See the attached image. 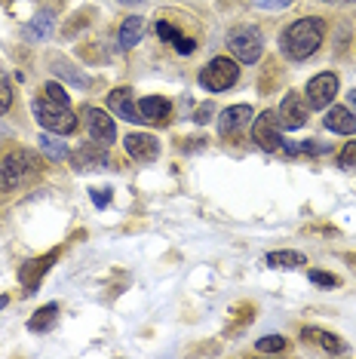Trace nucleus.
I'll list each match as a JSON object with an SVG mask.
<instances>
[{
    "mask_svg": "<svg viewBox=\"0 0 356 359\" xmlns=\"http://www.w3.org/2000/svg\"><path fill=\"white\" fill-rule=\"evenodd\" d=\"M322 34H326V22L317 19V15H307V19H298L295 25H289L280 37V50L286 59L292 62H304L310 59L313 53L320 50Z\"/></svg>",
    "mask_w": 356,
    "mask_h": 359,
    "instance_id": "f257e3e1",
    "label": "nucleus"
},
{
    "mask_svg": "<svg viewBox=\"0 0 356 359\" xmlns=\"http://www.w3.org/2000/svg\"><path fill=\"white\" fill-rule=\"evenodd\" d=\"M37 169H40V163L31 151H25V148L6 151L4 157H0V187H4V191H15V187H22L28 178H34Z\"/></svg>",
    "mask_w": 356,
    "mask_h": 359,
    "instance_id": "f03ea898",
    "label": "nucleus"
},
{
    "mask_svg": "<svg viewBox=\"0 0 356 359\" xmlns=\"http://www.w3.org/2000/svg\"><path fill=\"white\" fill-rule=\"evenodd\" d=\"M31 108H34L37 123L55 135H71L77 129V114L71 111V104H62V102L46 99V95H37Z\"/></svg>",
    "mask_w": 356,
    "mask_h": 359,
    "instance_id": "7ed1b4c3",
    "label": "nucleus"
},
{
    "mask_svg": "<svg viewBox=\"0 0 356 359\" xmlns=\"http://www.w3.org/2000/svg\"><path fill=\"white\" fill-rule=\"evenodd\" d=\"M228 50H231V55L237 62L255 65L258 59H261V53H264V34L255 25H240V28H233L228 34Z\"/></svg>",
    "mask_w": 356,
    "mask_h": 359,
    "instance_id": "20e7f679",
    "label": "nucleus"
},
{
    "mask_svg": "<svg viewBox=\"0 0 356 359\" xmlns=\"http://www.w3.org/2000/svg\"><path fill=\"white\" fill-rule=\"evenodd\" d=\"M237 80H240L237 59H228V55H218V59H212L200 71V83H203L209 93H224V89H231Z\"/></svg>",
    "mask_w": 356,
    "mask_h": 359,
    "instance_id": "39448f33",
    "label": "nucleus"
},
{
    "mask_svg": "<svg viewBox=\"0 0 356 359\" xmlns=\"http://www.w3.org/2000/svg\"><path fill=\"white\" fill-rule=\"evenodd\" d=\"M252 142L261 151H271V154L282 151V144H286V142H282V135H280V120H277V114H273V111H264V114H258V117H255Z\"/></svg>",
    "mask_w": 356,
    "mask_h": 359,
    "instance_id": "423d86ee",
    "label": "nucleus"
},
{
    "mask_svg": "<svg viewBox=\"0 0 356 359\" xmlns=\"http://www.w3.org/2000/svg\"><path fill=\"white\" fill-rule=\"evenodd\" d=\"M304 93H307V104H310V108L326 111V104H331L338 95V77L331 74V71H322V74H317L307 83Z\"/></svg>",
    "mask_w": 356,
    "mask_h": 359,
    "instance_id": "0eeeda50",
    "label": "nucleus"
},
{
    "mask_svg": "<svg viewBox=\"0 0 356 359\" xmlns=\"http://www.w3.org/2000/svg\"><path fill=\"white\" fill-rule=\"evenodd\" d=\"M307 108L310 104L301 102V93H286V99H282L280 111H277V120L282 129H301L307 123Z\"/></svg>",
    "mask_w": 356,
    "mask_h": 359,
    "instance_id": "6e6552de",
    "label": "nucleus"
},
{
    "mask_svg": "<svg viewBox=\"0 0 356 359\" xmlns=\"http://www.w3.org/2000/svg\"><path fill=\"white\" fill-rule=\"evenodd\" d=\"M249 123H252V108H249V104H233V108H224L218 114V133L224 138L240 135Z\"/></svg>",
    "mask_w": 356,
    "mask_h": 359,
    "instance_id": "1a4fd4ad",
    "label": "nucleus"
},
{
    "mask_svg": "<svg viewBox=\"0 0 356 359\" xmlns=\"http://www.w3.org/2000/svg\"><path fill=\"white\" fill-rule=\"evenodd\" d=\"M123 148H126L129 157L139 160V163H151V160L160 157V142L148 133H129L123 138Z\"/></svg>",
    "mask_w": 356,
    "mask_h": 359,
    "instance_id": "9d476101",
    "label": "nucleus"
},
{
    "mask_svg": "<svg viewBox=\"0 0 356 359\" xmlns=\"http://www.w3.org/2000/svg\"><path fill=\"white\" fill-rule=\"evenodd\" d=\"M83 117H86V126H89V135H93V142L111 144V142L117 138L114 117H108V114H104L102 108H86Z\"/></svg>",
    "mask_w": 356,
    "mask_h": 359,
    "instance_id": "9b49d317",
    "label": "nucleus"
},
{
    "mask_svg": "<svg viewBox=\"0 0 356 359\" xmlns=\"http://www.w3.org/2000/svg\"><path fill=\"white\" fill-rule=\"evenodd\" d=\"M71 163H74L77 172H93V169L108 166V144L89 142V144H83V148L74 154V157H71Z\"/></svg>",
    "mask_w": 356,
    "mask_h": 359,
    "instance_id": "f8f14e48",
    "label": "nucleus"
},
{
    "mask_svg": "<svg viewBox=\"0 0 356 359\" xmlns=\"http://www.w3.org/2000/svg\"><path fill=\"white\" fill-rule=\"evenodd\" d=\"M108 108L114 111L117 117H123L126 123H144L142 114H139V104L132 102V89H126V86H120L108 95Z\"/></svg>",
    "mask_w": 356,
    "mask_h": 359,
    "instance_id": "ddd939ff",
    "label": "nucleus"
},
{
    "mask_svg": "<svg viewBox=\"0 0 356 359\" xmlns=\"http://www.w3.org/2000/svg\"><path fill=\"white\" fill-rule=\"evenodd\" d=\"M139 114L144 123H166L169 114H172V104L163 95H148V99L139 102Z\"/></svg>",
    "mask_w": 356,
    "mask_h": 359,
    "instance_id": "4468645a",
    "label": "nucleus"
},
{
    "mask_svg": "<svg viewBox=\"0 0 356 359\" xmlns=\"http://www.w3.org/2000/svg\"><path fill=\"white\" fill-rule=\"evenodd\" d=\"M322 123L338 135H356V117H350V108H329Z\"/></svg>",
    "mask_w": 356,
    "mask_h": 359,
    "instance_id": "2eb2a0df",
    "label": "nucleus"
},
{
    "mask_svg": "<svg viewBox=\"0 0 356 359\" xmlns=\"http://www.w3.org/2000/svg\"><path fill=\"white\" fill-rule=\"evenodd\" d=\"M301 338L310 341V344H317V347H322L326 353H344V350H347V344H344L341 338H338V334L322 332V329H304Z\"/></svg>",
    "mask_w": 356,
    "mask_h": 359,
    "instance_id": "dca6fc26",
    "label": "nucleus"
},
{
    "mask_svg": "<svg viewBox=\"0 0 356 359\" xmlns=\"http://www.w3.org/2000/svg\"><path fill=\"white\" fill-rule=\"evenodd\" d=\"M153 31H157V34L163 37V40H169V43H172V46H175V50L182 53V55H191L193 50H197V43H193L191 37H184L178 28H172V25H169V22H157V25H153Z\"/></svg>",
    "mask_w": 356,
    "mask_h": 359,
    "instance_id": "f3484780",
    "label": "nucleus"
},
{
    "mask_svg": "<svg viewBox=\"0 0 356 359\" xmlns=\"http://www.w3.org/2000/svg\"><path fill=\"white\" fill-rule=\"evenodd\" d=\"M50 261H55V252H50V255H43V258H37V261H28V264L22 267L19 280L28 285V292H34V289H37L40 276H43L46 271H50Z\"/></svg>",
    "mask_w": 356,
    "mask_h": 359,
    "instance_id": "a211bd4d",
    "label": "nucleus"
},
{
    "mask_svg": "<svg viewBox=\"0 0 356 359\" xmlns=\"http://www.w3.org/2000/svg\"><path fill=\"white\" fill-rule=\"evenodd\" d=\"M50 65H53V74H55V77L68 80V83H74V86H89V77L83 74V71H77L68 59H62V55H53Z\"/></svg>",
    "mask_w": 356,
    "mask_h": 359,
    "instance_id": "6ab92c4d",
    "label": "nucleus"
},
{
    "mask_svg": "<svg viewBox=\"0 0 356 359\" xmlns=\"http://www.w3.org/2000/svg\"><path fill=\"white\" fill-rule=\"evenodd\" d=\"M142 34H144V19L142 15H129L123 25H120V46H123V50H132V46L142 40Z\"/></svg>",
    "mask_w": 356,
    "mask_h": 359,
    "instance_id": "aec40b11",
    "label": "nucleus"
},
{
    "mask_svg": "<svg viewBox=\"0 0 356 359\" xmlns=\"http://www.w3.org/2000/svg\"><path fill=\"white\" fill-rule=\"evenodd\" d=\"M55 320H59V304H46L28 320V329L31 332H50L55 325Z\"/></svg>",
    "mask_w": 356,
    "mask_h": 359,
    "instance_id": "412c9836",
    "label": "nucleus"
},
{
    "mask_svg": "<svg viewBox=\"0 0 356 359\" xmlns=\"http://www.w3.org/2000/svg\"><path fill=\"white\" fill-rule=\"evenodd\" d=\"M267 264H271V267H282V271H292V267L304 264V255H301V252H292V249L271 252V255H267Z\"/></svg>",
    "mask_w": 356,
    "mask_h": 359,
    "instance_id": "4be33fe9",
    "label": "nucleus"
},
{
    "mask_svg": "<svg viewBox=\"0 0 356 359\" xmlns=\"http://www.w3.org/2000/svg\"><path fill=\"white\" fill-rule=\"evenodd\" d=\"M53 28H55V15L50 10H40L37 19H31L28 34H31V40H43V37H50Z\"/></svg>",
    "mask_w": 356,
    "mask_h": 359,
    "instance_id": "5701e85b",
    "label": "nucleus"
},
{
    "mask_svg": "<svg viewBox=\"0 0 356 359\" xmlns=\"http://www.w3.org/2000/svg\"><path fill=\"white\" fill-rule=\"evenodd\" d=\"M40 151H43L50 160H64L68 157V148H64V142L55 133L53 135H40Z\"/></svg>",
    "mask_w": 356,
    "mask_h": 359,
    "instance_id": "b1692460",
    "label": "nucleus"
},
{
    "mask_svg": "<svg viewBox=\"0 0 356 359\" xmlns=\"http://www.w3.org/2000/svg\"><path fill=\"white\" fill-rule=\"evenodd\" d=\"M255 350L258 353H280V350H286V338H280V334H264V338L255 341Z\"/></svg>",
    "mask_w": 356,
    "mask_h": 359,
    "instance_id": "393cba45",
    "label": "nucleus"
},
{
    "mask_svg": "<svg viewBox=\"0 0 356 359\" xmlns=\"http://www.w3.org/2000/svg\"><path fill=\"white\" fill-rule=\"evenodd\" d=\"M10 104H13V83L6 77V71L0 68V114L10 111Z\"/></svg>",
    "mask_w": 356,
    "mask_h": 359,
    "instance_id": "a878e982",
    "label": "nucleus"
},
{
    "mask_svg": "<svg viewBox=\"0 0 356 359\" xmlns=\"http://www.w3.org/2000/svg\"><path fill=\"white\" fill-rule=\"evenodd\" d=\"M249 4H252L255 10H267V13H277V10H286V6H292L295 0H249Z\"/></svg>",
    "mask_w": 356,
    "mask_h": 359,
    "instance_id": "bb28decb",
    "label": "nucleus"
},
{
    "mask_svg": "<svg viewBox=\"0 0 356 359\" xmlns=\"http://www.w3.org/2000/svg\"><path fill=\"white\" fill-rule=\"evenodd\" d=\"M338 166L341 169H356V142H350L341 154H338Z\"/></svg>",
    "mask_w": 356,
    "mask_h": 359,
    "instance_id": "cd10ccee",
    "label": "nucleus"
},
{
    "mask_svg": "<svg viewBox=\"0 0 356 359\" xmlns=\"http://www.w3.org/2000/svg\"><path fill=\"white\" fill-rule=\"evenodd\" d=\"M43 95L46 99H53V102H62V104H68V93H64V89L55 83V80H50V83L43 86Z\"/></svg>",
    "mask_w": 356,
    "mask_h": 359,
    "instance_id": "c85d7f7f",
    "label": "nucleus"
},
{
    "mask_svg": "<svg viewBox=\"0 0 356 359\" xmlns=\"http://www.w3.org/2000/svg\"><path fill=\"white\" fill-rule=\"evenodd\" d=\"M310 283H317V285H329V289H335V285H338V276L322 273V271H310Z\"/></svg>",
    "mask_w": 356,
    "mask_h": 359,
    "instance_id": "c756f323",
    "label": "nucleus"
},
{
    "mask_svg": "<svg viewBox=\"0 0 356 359\" xmlns=\"http://www.w3.org/2000/svg\"><path fill=\"white\" fill-rule=\"evenodd\" d=\"M89 194H93V203H95V206H108V203H111V191H108V187H104V191H102V187H93V191H89Z\"/></svg>",
    "mask_w": 356,
    "mask_h": 359,
    "instance_id": "7c9ffc66",
    "label": "nucleus"
},
{
    "mask_svg": "<svg viewBox=\"0 0 356 359\" xmlns=\"http://www.w3.org/2000/svg\"><path fill=\"white\" fill-rule=\"evenodd\" d=\"M193 120H197V123H209V120H212V104H203V108L197 111V117H193Z\"/></svg>",
    "mask_w": 356,
    "mask_h": 359,
    "instance_id": "2f4dec72",
    "label": "nucleus"
},
{
    "mask_svg": "<svg viewBox=\"0 0 356 359\" xmlns=\"http://www.w3.org/2000/svg\"><path fill=\"white\" fill-rule=\"evenodd\" d=\"M326 4H356V0H326Z\"/></svg>",
    "mask_w": 356,
    "mask_h": 359,
    "instance_id": "473e14b6",
    "label": "nucleus"
},
{
    "mask_svg": "<svg viewBox=\"0 0 356 359\" xmlns=\"http://www.w3.org/2000/svg\"><path fill=\"white\" fill-rule=\"evenodd\" d=\"M350 108L356 111V89H353V93H350Z\"/></svg>",
    "mask_w": 356,
    "mask_h": 359,
    "instance_id": "72a5a7b5",
    "label": "nucleus"
},
{
    "mask_svg": "<svg viewBox=\"0 0 356 359\" xmlns=\"http://www.w3.org/2000/svg\"><path fill=\"white\" fill-rule=\"evenodd\" d=\"M120 4H142V0H120Z\"/></svg>",
    "mask_w": 356,
    "mask_h": 359,
    "instance_id": "f704fd0d",
    "label": "nucleus"
},
{
    "mask_svg": "<svg viewBox=\"0 0 356 359\" xmlns=\"http://www.w3.org/2000/svg\"><path fill=\"white\" fill-rule=\"evenodd\" d=\"M6 307V298H0V310H4Z\"/></svg>",
    "mask_w": 356,
    "mask_h": 359,
    "instance_id": "c9c22d12",
    "label": "nucleus"
}]
</instances>
